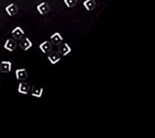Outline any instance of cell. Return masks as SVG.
I'll return each instance as SVG.
<instances>
[{
  "label": "cell",
  "mask_w": 155,
  "mask_h": 138,
  "mask_svg": "<svg viewBox=\"0 0 155 138\" xmlns=\"http://www.w3.org/2000/svg\"><path fill=\"white\" fill-rule=\"evenodd\" d=\"M5 10H6L7 13L8 14V15L11 17L16 15L17 12H18V7H17V5L15 4L14 3H12L11 4H9L8 6H7Z\"/></svg>",
  "instance_id": "1"
},
{
  "label": "cell",
  "mask_w": 155,
  "mask_h": 138,
  "mask_svg": "<svg viewBox=\"0 0 155 138\" xmlns=\"http://www.w3.org/2000/svg\"><path fill=\"white\" fill-rule=\"evenodd\" d=\"M48 59L51 63L52 64H55L57 62H59L61 59V55H60V53L59 52H52L48 55Z\"/></svg>",
  "instance_id": "2"
},
{
  "label": "cell",
  "mask_w": 155,
  "mask_h": 138,
  "mask_svg": "<svg viewBox=\"0 0 155 138\" xmlns=\"http://www.w3.org/2000/svg\"><path fill=\"white\" fill-rule=\"evenodd\" d=\"M4 47L5 49L8 50V51L11 52H13L17 48V43L14 39H8L6 40V42H5Z\"/></svg>",
  "instance_id": "3"
},
{
  "label": "cell",
  "mask_w": 155,
  "mask_h": 138,
  "mask_svg": "<svg viewBox=\"0 0 155 138\" xmlns=\"http://www.w3.org/2000/svg\"><path fill=\"white\" fill-rule=\"evenodd\" d=\"M16 78L19 81H24L28 77V72L25 69H17L15 71Z\"/></svg>",
  "instance_id": "4"
},
{
  "label": "cell",
  "mask_w": 155,
  "mask_h": 138,
  "mask_svg": "<svg viewBox=\"0 0 155 138\" xmlns=\"http://www.w3.org/2000/svg\"><path fill=\"white\" fill-rule=\"evenodd\" d=\"M37 9L40 14L44 15L50 11V6L46 2H42L37 6Z\"/></svg>",
  "instance_id": "5"
},
{
  "label": "cell",
  "mask_w": 155,
  "mask_h": 138,
  "mask_svg": "<svg viewBox=\"0 0 155 138\" xmlns=\"http://www.w3.org/2000/svg\"><path fill=\"white\" fill-rule=\"evenodd\" d=\"M11 34L15 39H21L22 38V37L24 35L25 33L21 28H20L19 26H17L15 28V29L12 30Z\"/></svg>",
  "instance_id": "6"
},
{
  "label": "cell",
  "mask_w": 155,
  "mask_h": 138,
  "mask_svg": "<svg viewBox=\"0 0 155 138\" xmlns=\"http://www.w3.org/2000/svg\"><path fill=\"white\" fill-rule=\"evenodd\" d=\"M11 62L7 61H2L0 64V71L2 72H9L11 71Z\"/></svg>",
  "instance_id": "7"
},
{
  "label": "cell",
  "mask_w": 155,
  "mask_h": 138,
  "mask_svg": "<svg viewBox=\"0 0 155 138\" xmlns=\"http://www.w3.org/2000/svg\"><path fill=\"white\" fill-rule=\"evenodd\" d=\"M29 91H30V85L28 84V83L24 82L19 83V87H18V92L19 93L26 95L28 93Z\"/></svg>",
  "instance_id": "8"
},
{
  "label": "cell",
  "mask_w": 155,
  "mask_h": 138,
  "mask_svg": "<svg viewBox=\"0 0 155 138\" xmlns=\"http://www.w3.org/2000/svg\"><path fill=\"white\" fill-rule=\"evenodd\" d=\"M63 37L59 32H55L51 37V41L55 46H58L63 42Z\"/></svg>",
  "instance_id": "9"
},
{
  "label": "cell",
  "mask_w": 155,
  "mask_h": 138,
  "mask_svg": "<svg viewBox=\"0 0 155 138\" xmlns=\"http://www.w3.org/2000/svg\"><path fill=\"white\" fill-rule=\"evenodd\" d=\"M39 49L45 54L49 53L52 50V44L48 41H45L39 45Z\"/></svg>",
  "instance_id": "10"
},
{
  "label": "cell",
  "mask_w": 155,
  "mask_h": 138,
  "mask_svg": "<svg viewBox=\"0 0 155 138\" xmlns=\"http://www.w3.org/2000/svg\"><path fill=\"white\" fill-rule=\"evenodd\" d=\"M19 46L24 51H27L31 49L32 46V44L31 40H30L28 37H26L21 40L19 43Z\"/></svg>",
  "instance_id": "11"
},
{
  "label": "cell",
  "mask_w": 155,
  "mask_h": 138,
  "mask_svg": "<svg viewBox=\"0 0 155 138\" xmlns=\"http://www.w3.org/2000/svg\"><path fill=\"white\" fill-rule=\"evenodd\" d=\"M71 52V48L69 46V45L67 43H64L61 45L59 49V52L60 55H63V56H66V55H68Z\"/></svg>",
  "instance_id": "12"
},
{
  "label": "cell",
  "mask_w": 155,
  "mask_h": 138,
  "mask_svg": "<svg viewBox=\"0 0 155 138\" xmlns=\"http://www.w3.org/2000/svg\"><path fill=\"white\" fill-rule=\"evenodd\" d=\"M43 92H44V89L42 87L40 86H37L36 85H35L34 86H32V93L31 95L32 96L36 97H41L43 95Z\"/></svg>",
  "instance_id": "13"
},
{
  "label": "cell",
  "mask_w": 155,
  "mask_h": 138,
  "mask_svg": "<svg viewBox=\"0 0 155 138\" xmlns=\"http://www.w3.org/2000/svg\"><path fill=\"white\" fill-rule=\"evenodd\" d=\"M84 6L87 11H93L96 7V2L94 0H86L84 2Z\"/></svg>",
  "instance_id": "14"
},
{
  "label": "cell",
  "mask_w": 155,
  "mask_h": 138,
  "mask_svg": "<svg viewBox=\"0 0 155 138\" xmlns=\"http://www.w3.org/2000/svg\"><path fill=\"white\" fill-rule=\"evenodd\" d=\"M64 2L68 8H72L77 4V0H64Z\"/></svg>",
  "instance_id": "15"
}]
</instances>
